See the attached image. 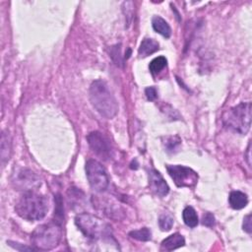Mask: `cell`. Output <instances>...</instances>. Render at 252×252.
I'll list each match as a JSON object with an SVG mask.
<instances>
[{
    "mask_svg": "<svg viewBox=\"0 0 252 252\" xmlns=\"http://www.w3.org/2000/svg\"><path fill=\"white\" fill-rule=\"evenodd\" d=\"M89 96L94 109L101 117L112 119L117 116L118 112V101L104 81H94L90 87Z\"/></svg>",
    "mask_w": 252,
    "mask_h": 252,
    "instance_id": "1",
    "label": "cell"
},
{
    "mask_svg": "<svg viewBox=\"0 0 252 252\" xmlns=\"http://www.w3.org/2000/svg\"><path fill=\"white\" fill-rule=\"evenodd\" d=\"M16 213L27 221H40L49 211V200L46 196L27 191L15 206Z\"/></svg>",
    "mask_w": 252,
    "mask_h": 252,
    "instance_id": "2",
    "label": "cell"
},
{
    "mask_svg": "<svg viewBox=\"0 0 252 252\" xmlns=\"http://www.w3.org/2000/svg\"><path fill=\"white\" fill-rule=\"evenodd\" d=\"M61 237V224L53 221L35 228L31 235V240L37 250H51L59 244Z\"/></svg>",
    "mask_w": 252,
    "mask_h": 252,
    "instance_id": "3",
    "label": "cell"
},
{
    "mask_svg": "<svg viewBox=\"0 0 252 252\" xmlns=\"http://www.w3.org/2000/svg\"><path fill=\"white\" fill-rule=\"evenodd\" d=\"M75 224L83 235L92 239H105L113 236L112 227L97 216L82 213L76 216Z\"/></svg>",
    "mask_w": 252,
    "mask_h": 252,
    "instance_id": "4",
    "label": "cell"
},
{
    "mask_svg": "<svg viewBox=\"0 0 252 252\" xmlns=\"http://www.w3.org/2000/svg\"><path fill=\"white\" fill-rule=\"evenodd\" d=\"M223 123L228 129L245 135L251 126V103L240 102L228 110L223 116Z\"/></svg>",
    "mask_w": 252,
    "mask_h": 252,
    "instance_id": "5",
    "label": "cell"
},
{
    "mask_svg": "<svg viewBox=\"0 0 252 252\" xmlns=\"http://www.w3.org/2000/svg\"><path fill=\"white\" fill-rule=\"evenodd\" d=\"M86 175L91 187L97 192H103L110 185V178L105 168L96 160L86 163Z\"/></svg>",
    "mask_w": 252,
    "mask_h": 252,
    "instance_id": "6",
    "label": "cell"
},
{
    "mask_svg": "<svg viewBox=\"0 0 252 252\" xmlns=\"http://www.w3.org/2000/svg\"><path fill=\"white\" fill-rule=\"evenodd\" d=\"M167 170L178 187H194L198 182V174L190 168L168 165Z\"/></svg>",
    "mask_w": 252,
    "mask_h": 252,
    "instance_id": "7",
    "label": "cell"
},
{
    "mask_svg": "<svg viewBox=\"0 0 252 252\" xmlns=\"http://www.w3.org/2000/svg\"><path fill=\"white\" fill-rule=\"evenodd\" d=\"M87 140L91 149L94 153H96L99 157L103 160H107L111 158L112 147L111 142L105 136H103L99 131H94L87 136Z\"/></svg>",
    "mask_w": 252,
    "mask_h": 252,
    "instance_id": "8",
    "label": "cell"
},
{
    "mask_svg": "<svg viewBox=\"0 0 252 252\" xmlns=\"http://www.w3.org/2000/svg\"><path fill=\"white\" fill-rule=\"evenodd\" d=\"M13 184L17 190H26L33 191L41 185L40 177L34 171L28 168L21 169L16 175L13 181Z\"/></svg>",
    "mask_w": 252,
    "mask_h": 252,
    "instance_id": "9",
    "label": "cell"
},
{
    "mask_svg": "<svg viewBox=\"0 0 252 252\" xmlns=\"http://www.w3.org/2000/svg\"><path fill=\"white\" fill-rule=\"evenodd\" d=\"M149 185L150 189L160 197H164L169 192L168 184L162 174L156 169H151L149 171Z\"/></svg>",
    "mask_w": 252,
    "mask_h": 252,
    "instance_id": "10",
    "label": "cell"
},
{
    "mask_svg": "<svg viewBox=\"0 0 252 252\" xmlns=\"http://www.w3.org/2000/svg\"><path fill=\"white\" fill-rule=\"evenodd\" d=\"M185 239L181 234H173L168 236L166 239H164L161 246L163 250L172 251L179 247L185 246Z\"/></svg>",
    "mask_w": 252,
    "mask_h": 252,
    "instance_id": "11",
    "label": "cell"
},
{
    "mask_svg": "<svg viewBox=\"0 0 252 252\" xmlns=\"http://www.w3.org/2000/svg\"><path fill=\"white\" fill-rule=\"evenodd\" d=\"M160 45L157 41L153 40V39H145L143 40L140 48L138 50V53L140 57H147L153 53H155L156 51L159 50Z\"/></svg>",
    "mask_w": 252,
    "mask_h": 252,
    "instance_id": "12",
    "label": "cell"
},
{
    "mask_svg": "<svg viewBox=\"0 0 252 252\" xmlns=\"http://www.w3.org/2000/svg\"><path fill=\"white\" fill-rule=\"evenodd\" d=\"M230 205L235 210H240L248 204V197L241 191H232L229 197Z\"/></svg>",
    "mask_w": 252,
    "mask_h": 252,
    "instance_id": "13",
    "label": "cell"
},
{
    "mask_svg": "<svg viewBox=\"0 0 252 252\" xmlns=\"http://www.w3.org/2000/svg\"><path fill=\"white\" fill-rule=\"evenodd\" d=\"M152 26L153 29L160 34H162L163 37L168 39L171 35V29L168 22L163 19L160 16H155L152 20Z\"/></svg>",
    "mask_w": 252,
    "mask_h": 252,
    "instance_id": "14",
    "label": "cell"
},
{
    "mask_svg": "<svg viewBox=\"0 0 252 252\" xmlns=\"http://www.w3.org/2000/svg\"><path fill=\"white\" fill-rule=\"evenodd\" d=\"M11 153V139L9 133L5 131L2 132L1 135V161L2 165H4L7 161H9Z\"/></svg>",
    "mask_w": 252,
    "mask_h": 252,
    "instance_id": "15",
    "label": "cell"
},
{
    "mask_svg": "<svg viewBox=\"0 0 252 252\" xmlns=\"http://www.w3.org/2000/svg\"><path fill=\"white\" fill-rule=\"evenodd\" d=\"M183 219H184V222L185 224L189 227V228H195L198 223H199V220H198V216H197V213L196 211L188 206L186 207L184 212H183Z\"/></svg>",
    "mask_w": 252,
    "mask_h": 252,
    "instance_id": "16",
    "label": "cell"
},
{
    "mask_svg": "<svg viewBox=\"0 0 252 252\" xmlns=\"http://www.w3.org/2000/svg\"><path fill=\"white\" fill-rule=\"evenodd\" d=\"M168 60L166 57L164 56H159L156 57L155 59H153L149 65V69L151 71V73L156 75L159 74L162 70H164V68L167 66Z\"/></svg>",
    "mask_w": 252,
    "mask_h": 252,
    "instance_id": "17",
    "label": "cell"
},
{
    "mask_svg": "<svg viewBox=\"0 0 252 252\" xmlns=\"http://www.w3.org/2000/svg\"><path fill=\"white\" fill-rule=\"evenodd\" d=\"M129 235L139 241H149L152 238V233L148 228H142L137 231H132L129 233Z\"/></svg>",
    "mask_w": 252,
    "mask_h": 252,
    "instance_id": "18",
    "label": "cell"
},
{
    "mask_svg": "<svg viewBox=\"0 0 252 252\" xmlns=\"http://www.w3.org/2000/svg\"><path fill=\"white\" fill-rule=\"evenodd\" d=\"M182 140L179 139L177 136H169L166 137V141L164 142V145L168 152H173L175 151L179 145H181Z\"/></svg>",
    "mask_w": 252,
    "mask_h": 252,
    "instance_id": "19",
    "label": "cell"
},
{
    "mask_svg": "<svg viewBox=\"0 0 252 252\" xmlns=\"http://www.w3.org/2000/svg\"><path fill=\"white\" fill-rule=\"evenodd\" d=\"M173 226V219L168 214L162 215L159 218V227L163 232L169 231Z\"/></svg>",
    "mask_w": 252,
    "mask_h": 252,
    "instance_id": "20",
    "label": "cell"
},
{
    "mask_svg": "<svg viewBox=\"0 0 252 252\" xmlns=\"http://www.w3.org/2000/svg\"><path fill=\"white\" fill-rule=\"evenodd\" d=\"M111 56H112L113 60L116 62L117 65L122 66V64H123V59L121 58V55H120V45H119V46L118 45V46L112 48Z\"/></svg>",
    "mask_w": 252,
    "mask_h": 252,
    "instance_id": "21",
    "label": "cell"
},
{
    "mask_svg": "<svg viewBox=\"0 0 252 252\" xmlns=\"http://www.w3.org/2000/svg\"><path fill=\"white\" fill-rule=\"evenodd\" d=\"M202 224L206 227L212 228L213 226H215V217L214 215L211 213H206L203 216V219H202Z\"/></svg>",
    "mask_w": 252,
    "mask_h": 252,
    "instance_id": "22",
    "label": "cell"
},
{
    "mask_svg": "<svg viewBox=\"0 0 252 252\" xmlns=\"http://www.w3.org/2000/svg\"><path fill=\"white\" fill-rule=\"evenodd\" d=\"M145 95L149 101H155L158 98V92L157 89L154 87H148L145 90Z\"/></svg>",
    "mask_w": 252,
    "mask_h": 252,
    "instance_id": "23",
    "label": "cell"
},
{
    "mask_svg": "<svg viewBox=\"0 0 252 252\" xmlns=\"http://www.w3.org/2000/svg\"><path fill=\"white\" fill-rule=\"evenodd\" d=\"M243 230L247 233V234H251V215H247L244 217L243 220Z\"/></svg>",
    "mask_w": 252,
    "mask_h": 252,
    "instance_id": "24",
    "label": "cell"
},
{
    "mask_svg": "<svg viewBox=\"0 0 252 252\" xmlns=\"http://www.w3.org/2000/svg\"><path fill=\"white\" fill-rule=\"evenodd\" d=\"M247 153H248V156H247V162H248V165L250 166V155H249V153H250V143H249V145H248V148H247Z\"/></svg>",
    "mask_w": 252,
    "mask_h": 252,
    "instance_id": "25",
    "label": "cell"
}]
</instances>
